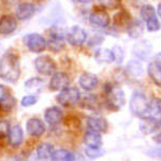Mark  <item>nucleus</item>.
Returning a JSON list of instances; mask_svg holds the SVG:
<instances>
[{"mask_svg":"<svg viewBox=\"0 0 161 161\" xmlns=\"http://www.w3.org/2000/svg\"><path fill=\"white\" fill-rule=\"evenodd\" d=\"M66 35L61 31H51L47 38V46L51 51L59 52L66 45Z\"/></svg>","mask_w":161,"mask_h":161,"instance_id":"1a4fd4ad","label":"nucleus"},{"mask_svg":"<svg viewBox=\"0 0 161 161\" xmlns=\"http://www.w3.org/2000/svg\"><path fill=\"white\" fill-rule=\"evenodd\" d=\"M144 117H149L156 120H161V99L153 98L148 102V108Z\"/></svg>","mask_w":161,"mask_h":161,"instance_id":"aec40b11","label":"nucleus"},{"mask_svg":"<svg viewBox=\"0 0 161 161\" xmlns=\"http://www.w3.org/2000/svg\"><path fill=\"white\" fill-rule=\"evenodd\" d=\"M80 105L85 110L89 111H98L100 108V101L98 97L93 93H86L82 97L79 101Z\"/></svg>","mask_w":161,"mask_h":161,"instance_id":"6ab92c4d","label":"nucleus"},{"mask_svg":"<svg viewBox=\"0 0 161 161\" xmlns=\"http://www.w3.org/2000/svg\"><path fill=\"white\" fill-rule=\"evenodd\" d=\"M35 67L38 73L42 75H53L55 72H57V64L54 61V59H52L50 56L42 55L39 56L35 60Z\"/></svg>","mask_w":161,"mask_h":161,"instance_id":"423d86ee","label":"nucleus"},{"mask_svg":"<svg viewBox=\"0 0 161 161\" xmlns=\"http://www.w3.org/2000/svg\"><path fill=\"white\" fill-rule=\"evenodd\" d=\"M70 84V77L66 72H55L51 77L50 89L53 92H61L62 89L67 88Z\"/></svg>","mask_w":161,"mask_h":161,"instance_id":"6e6552de","label":"nucleus"},{"mask_svg":"<svg viewBox=\"0 0 161 161\" xmlns=\"http://www.w3.org/2000/svg\"><path fill=\"white\" fill-rule=\"evenodd\" d=\"M145 23H146V29L150 32H155V31H158L160 29V23L157 16L152 17Z\"/></svg>","mask_w":161,"mask_h":161,"instance_id":"72a5a7b5","label":"nucleus"},{"mask_svg":"<svg viewBox=\"0 0 161 161\" xmlns=\"http://www.w3.org/2000/svg\"><path fill=\"white\" fill-rule=\"evenodd\" d=\"M155 16H157V14H156V11H155L154 7H152L150 4H145V6L142 7L141 17L143 19L144 22H146V20H148L149 19L155 17Z\"/></svg>","mask_w":161,"mask_h":161,"instance_id":"2f4dec72","label":"nucleus"},{"mask_svg":"<svg viewBox=\"0 0 161 161\" xmlns=\"http://www.w3.org/2000/svg\"><path fill=\"white\" fill-rule=\"evenodd\" d=\"M156 141L159 143V144H161V131L157 134V136H156Z\"/></svg>","mask_w":161,"mask_h":161,"instance_id":"a19ab883","label":"nucleus"},{"mask_svg":"<svg viewBox=\"0 0 161 161\" xmlns=\"http://www.w3.org/2000/svg\"><path fill=\"white\" fill-rule=\"evenodd\" d=\"M127 31H128V35L130 36L131 38H139V37H141L143 35V32H144V25H143V23L139 19L132 20Z\"/></svg>","mask_w":161,"mask_h":161,"instance_id":"c756f323","label":"nucleus"},{"mask_svg":"<svg viewBox=\"0 0 161 161\" xmlns=\"http://www.w3.org/2000/svg\"><path fill=\"white\" fill-rule=\"evenodd\" d=\"M38 100H39L38 96L27 95V96H25V97L22 98V100H20V104H22V106H24V108H29V106L35 105L36 103L38 102Z\"/></svg>","mask_w":161,"mask_h":161,"instance_id":"473e14b6","label":"nucleus"},{"mask_svg":"<svg viewBox=\"0 0 161 161\" xmlns=\"http://www.w3.org/2000/svg\"><path fill=\"white\" fill-rule=\"evenodd\" d=\"M129 106H130V111L133 115L142 118L145 116L147 108H148V101H147L144 93L136 92L132 95Z\"/></svg>","mask_w":161,"mask_h":161,"instance_id":"39448f33","label":"nucleus"},{"mask_svg":"<svg viewBox=\"0 0 161 161\" xmlns=\"http://www.w3.org/2000/svg\"><path fill=\"white\" fill-rule=\"evenodd\" d=\"M131 17L129 15V13L127 11L118 12L114 16V26H115L117 29H128L129 25L131 24Z\"/></svg>","mask_w":161,"mask_h":161,"instance_id":"b1692460","label":"nucleus"},{"mask_svg":"<svg viewBox=\"0 0 161 161\" xmlns=\"http://www.w3.org/2000/svg\"><path fill=\"white\" fill-rule=\"evenodd\" d=\"M20 64L16 55L6 53L0 58V79L7 83H15L20 77Z\"/></svg>","mask_w":161,"mask_h":161,"instance_id":"f257e3e1","label":"nucleus"},{"mask_svg":"<svg viewBox=\"0 0 161 161\" xmlns=\"http://www.w3.org/2000/svg\"><path fill=\"white\" fill-rule=\"evenodd\" d=\"M80 86L86 92H92L95 90L99 85V79L96 74L90 73V72H85L80 76L79 79Z\"/></svg>","mask_w":161,"mask_h":161,"instance_id":"2eb2a0df","label":"nucleus"},{"mask_svg":"<svg viewBox=\"0 0 161 161\" xmlns=\"http://www.w3.org/2000/svg\"><path fill=\"white\" fill-rule=\"evenodd\" d=\"M8 142L12 147L16 148L22 145L24 141V131L19 125H14L10 128L9 134H8Z\"/></svg>","mask_w":161,"mask_h":161,"instance_id":"dca6fc26","label":"nucleus"},{"mask_svg":"<svg viewBox=\"0 0 161 161\" xmlns=\"http://www.w3.org/2000/svg\"><path fill=\"white\" fill-rule=\"evenodd\" d=\"M155 60L157 61L159 64H161V54H158V55L156 56V59H155Z\"/></svg>","mask_w":161,"mask_h":161,"instance_id":"79ce46f5","label":"nucleus"},{"mask_svg":"<svg viewBox=\"0 0 161 161\" xmlns=\"http://www.w3.org/2000/svg\"><path fill=\"white\" fill-rule=\"evenodd\" d=\"M99 3L103 8H108V9H114L118 7L119 1L118 0H99Z\"/></svg>","mask_w":161,"mask_h":161,"instance_id":"c9c22d12","label":"nucleus"},{"mask_svg":"<svg viewBox=\"0 0 161 161\" xmlns=\"http://www.w3.org/2000/svg\"><path fill=\"white\" fill-rule=\"evenodd\" d=\"M54 148L53 144L51 143H41L37 146V157L40 160H46V159H51L52 155H53Z\"/></svg>","mask_w":161,"mask_h":161,"instance_id":"bb28decb","label":"nucleus"},{"mask_svg":"<svg viewBox=\"0 0 161 161\" xmlns=\"http://www.w3.org/2000/svg\"><path fill=\"white\" fill-rule=\"evenodd\" d=\"M157 12H158V15H159V16L161 17V3H159V6H158Z\"/></svg>","mask_w":161,"mask_h":161,"instance_id":"37998d69","label":"nucleus"},{"mask_svg":"<svg viewBox=\"0 0 161 161\" xmlns=\"http://www.w3.org/2000/svg\"><path fill=\"white\" fill-rule=\"evenodd\" d=\"M147 73H148L149 77L152 79L153 82H154L156 85L161 87V64H158L156 60L152 61L148 64Z\"/></svg>","mask_w":161,"mask_h":161,"instance_id":"a878e982","label":"nucleus"},{"mask_svg":"<svg viewBox=\"0 0 161 161\" xmlns=\"http://www.w3.org/2000/svg\"><path fill=\"white\" fill-rule=\"evenodd\" d=\"M36 12V7L30 2H23L17 6L15 10V17L19 20L29 19Z\"/></svg>","mask_w":161,"mask_h":161,"instance_id":"a211bd4d","label":"nucleus"},{"mask_svg":"<svg viewBox=\"0 0 161 161\" xmlns=\"http://www.w3.org/2000/svg\"><path fill=\"white\" fill-rule=\"evenodd\" d=\"M85 153H86V155L88 156L89 158H96L98 157V156H101L102 154V152L99 149H93V148H86L85 150Z\"/></svg>","mask_w":161,"mask_h":161,"instance_id":"e433bc0d","label":"nucleus"},{"mask_svg":"<svg viewBox=\"0 0 161 161\" xmlns=\"http://www.w3.org/2000/svg\"><path fill=\"white\" fill-rule=\"evenodd\" d=\"M16 104V100L10 92H8L1 100H0V110L3 112H10L14 108Z\"/></svg>","mask_w":161,"mask_h":161,"instance_id":"7c9ffc66","label":"nucleus"},{"mask_svg":"<svg viewBox=\"0 0 161 161\" xmlns=\"http://www.w3.org/2000/svg\"><path fill=\"white\" fill-rule=\"evenodd\" d=\"M127 73L132 77H141L144 73V68L139 60H131L127 64Z\"/></svg>","mask_w":161,"mask_h":161,"instance_id":"c85d7f7f","label":"nucleus"},{"mask_svg":"<svg viewBox=\"0 0 161 161\" xmlns=\"http://www.w3.org/2000/svg\"><path fill=\"white\" fill-rule=\"evenodd\" d=\"M87 127L89 130L99 132V133H102V132H106L108 128V125L106 119L101 115H97V114H93V115H90L87 117L86 120Z\"/></svg>","mask_w":161,"mask_h":161,"instance_id":"9d476101","label":"nucleus"},{"mask_svg":"<svg viewBox=\"0 0 161 161\" xmlns=\"http://www.w3.org/2000/svg\"><path fill=\"white\" fill-rule=\"evenodd\" d=\"M73 1L80 2V3H89V2H92V0H73Z\"/></svg>","mask_w":161,"mask_h":161,"instance_id":"ea45409f","label":"nucleus"},{"mask_svg":"<svg viewBox=\"0 0 161 161\" xmlns=\"http://www.w3.org/2000/svg\"><path fill=\"white\" fill-rule=\"evenodd\" d=\"M150 52H152V44L148 41L141 40L136 42L133 46V54L137 58L146 59L149 56Z\"/></svg>","mask_w":161,"mask_h":161,"instance_id":"4be33fe9","label":"nucleus"},{"mask_svg":"<svg viewBox=\"0 0 161 161\" xmlns=\"http://www.w3.org/2000/svg\"><path fill=\"white\" fill-rule=\"evenodd\" d=\"M44 88V80L40 77H31L25 82V89L30 95H37Z\"/></svg>","mask_w":161,"mask_h":161,"instance_id":"5701e85b","label":"nucleus"},{"mask_svg":"<svg viewBox=\"0 0 161 161\" xmlns=\"http://www.w3.org/2000/svg\"><path fill=\"white\" fill-rule=\"evenodd\" d=\"M10 123L6 119H0V140L8 136L10 131Z\"/></svg>","mask_w":161,"mask_h":161,"instance_id":"f704fd0d","label":"nucleus"},{"mask_svg":"<svg viewBox=\"0 0 161 161\" xmlns=\"http://www.w3.org/2000/svg\"><path fill=\"white\" fill-rule=\"evenodd\" d=\"M80 99V92L76 87H70L68 86L61 92H59L57 96V101L61 106L64 108H71L79 103Z\"/></svg>","mask_w":161,"mask_h":161,"instance_id":"20e7f679","label":"nucleus"},{"mask_svg":"<svg viewBox=\"0 0 161 161\" xmlns=\"http://www.w3.org/2000/svg\"><path fill=\"white\" fill-rule=\"evenodd\" d=\"M17 28V19L14 15L6 14L0 17V35L8 36L14 32Z\"/></svg>","mask_w":161,"mask_h":161,"instance_id":"ddd939ff","label":"nucleus"},{"mask_svg":"<svg viewBox=\"0 0 161 161\" xmlns=\"http://www.w3.org/2000/svg\"><path fill=\"white\" fill-rule=\"evenodd\" d=\"M83 141H84V144L87 146V148L99 149L102 146V136H101V133L89 130V129L85 132Z\"/></svg>","mask_w":161,"mask_h":161,"instance_id":"f3484780","label":"nucleus"},{"mask_svg":"<svg viewBox=\"0 0 161 161\" xmlns=\"http://www.w3.org/2000/svg\"><path fill=\"white\" fill-rule=\"evenodd\" d=\"M95 59L100 64H112L115 61V55H114L113 50L99 48L95 53Z\"/></svg>","mask_w":161,"mask_h":161,"instance_id":"393cba45","label":"nucleus"},{"mask_svg":"<svg viewBox=\"0 0 161 161\" xmlns=\"http://www.w3.org/2000/svg\"><path fill=\"white\" fill-rule=\"evenodd\" d=\"M161 126V120H156V119L149 117H142L140 121V130L144 134H150L155 132Z\"/></svg>","mask_w":161,"mask_h":161,"instance_id":"412c9836","label":"nucleus"},{"mask_svg":"<svg viewBox=\"0 0 161 161\" xmlns=\"http://www.w3.org/2000/svg\"><path fill=\"white\" fill-rule=\"evenodd\" d=\"M52 161H74L75 156L72 152L66 148L55 149L51 157Z\"/></svg>","mask_w":161,"mask_h":161,"instance_id":"cd10ccee","label":"nucleus"},{"mask_svg":"<svg viewBox=\"0 0 161 161\" xmlns=\"http://www.w3.org/2000/svg\"><path fill=\"white\" fill-rule=\"evenodd\" d=\"M62 119H64V113L58 106H51L44 112V120L52 127L59 125Z\"/></svg>","mask_w":161,"mask_h":161,"instance_id":"4468645a","label":"nucleus"},{"mask_svg":"<svg viewBox=\"0 0 161 161\" xmlns=\"http://www.w3.org/2000/svg\"><path fill=\"white\" fill-rule=\"evenodd\" d=\"M26 129H27V132L29 136L33 137H40L44 134L46 127L45 124L40 118L32 117L28 119L27 123H26Z\"/></svg>","mask_w":161,"mask_h":161,"instance_id":"f8f14e48","label":"nucleus"},{"mask_svg":"<svg viewBox=\"0 0 161 161\" xmlns=\"http://www.w3.org/2000/svg\"><path fill=\"white\" fill-rule=\"evenodd\" d=\"M89 22L93 26L99 28H105L110 25L111 17L108 14V12L102 9H97L92 11L89 15Z\"/></svg>","mask_w":161,"mask_h":161,"instance_id":"9b49d317","label":"nucleus"},{"mask_svg":"<svg viewBox=\"0 0 161 161\" xmlns=\"http://www.w3.org/2000/svg\"><path fill=\"white\" fill-rule=\"evenodd\" d=\"M113 52H114V55H115V60L117 61V64H120L124 59V53H123V51H121V48L115 47L113 50Z\"/></svg>","mask_w":161,"mask_h":161,"instance_id":"4c0bfd02","label":"nucleus"},{"mask_svg":"<svg viewBox=\"0 0 161 161\" xmlns=\"http://www.w3.org/2000/svg\"><path fill=\"white\" fill-rule=\"evenodd\" d=\"M8 92H8V88L6 86H3V85H0V100H1Z\"/></svg>","mask_w":161,"mask_h":161,"instance_id":"58836bf2","label":"nucleus"},{"mask_svg":"<svg viewBox=\"0 0 161 161\" xmlns=\"http://www.w3.org/2000/svg\"><path fill=\"white\" fill-rule=\"evenodd\" d=\"M23 43L32 53H41L47 47V41L40 33H27L23 38Z\"/></svg>","mask_w":161,"mask_h":161,"instance_id":"7ed1b4c3","label":"nucleus"},{"mask_svg":"<svg viewBox=\"0 0 161 161\" xmlns=\"http://www.w3.org/2000/svg\"><path fill=\"white\" fill-rule=\"evenodd\" d=\"M66 39L72 46H80L86 42L87 33L80 26H73L67 31Z\"/></svg>","mask_w":161,"mask_h":161,"instance_id":"0eeeda50","label":"nucleus"},{"mask_svg":"<svg viewBox=\"0 0 161 161\" xmlns=\"http://www.w3.org/2000/svg\"><path fill=\"white\" fill-rule=\"evenodd\" d=\"M105 103L108 108L117 111L125 104V92L120 87L112 83H106L104 86Z\"/></svg>","mask_w":161,"mask_h":161,"instance_id":"f03ea898","label":"nucleus"}]
</instances>
